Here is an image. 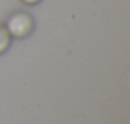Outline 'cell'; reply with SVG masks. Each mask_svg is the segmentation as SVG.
I'll return each mask as SVG.
<instances>
[{"mask_svg": "<svg viewBox=\"0 0 130 124\" xmlns=\"http://www.w3.org/2000/svg\"><path fill=\"white\" fill-rule=\"evenodd\" d=\"M12 36L9 35L8 30L3 26H0V54H3L10 46Z\"/></svg>", "mask_w": 130, "mask_h": 124, "instance_id": "cell-2", "label": "cell"}, {"mask_svg": "<svg viewBox=\"0 0 130 124\" xmlns=\"http://www.w3.org/2000/svg\"><path fill=\"white\" fill-rule=\"evenodd\" d=\"M5 28L12 37L24 38L33 30V19L26 13H15L8 19Z\"/></svg>", "mask_w": 130, "mask_h": 124, "instance_id": "cell-1", "label": "cell"}, {"mask_svg": "<svg viewBox=\"0 0 130 124\" xmlns=\"http://www.w3.org/2000/svg\"><path fill=\"white\" fill-rule=\"evenodd\" d=\"M22 2L24 4H28V5H33V4H37L38 2H41V0H22Z\"/></svg>", "mask_w": 130, "mask_h": 124, "instance_id": "cell-3", "label": "cell"}]
</instances>
